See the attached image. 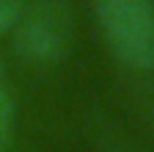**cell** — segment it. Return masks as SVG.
<instances>
[{
	"label": "cell",
	"instance_id": "1",
	"mask_svg": "<svg viewBox=\"0 0 154 152\" xmlns=\"http://www.w3.org/2000/svg\"><path fill=\"white\" fill-rule=\"evenodd\" d=\"M102 42L121 66L154 69V0H91Z\"/></svg>",
	"mask_w": 154,
	"mask_h": 152
},
{
	"label": "cell",
	"instance_id": "2",
	"mask_svg": "<svg viewBox=\"0 0 154 152\" xmlns=\"http://www.w3.org/2000/svg\"><path fill=\"white\" fill-rule=\"evenodd\" d=\"M69 11L61 3H38L25 8L17 28L11 31V47L17 58L28 66H52L63 61L69 50Z\"/></svg>",
	"mask_w": 154,
	"mask_h": 152
},
{
	"label": "cell",
	"instance_id": "3",
	"mask_svg": "<svg viewBox=\"0 0 154 152\" xmlns=\"http://www.w3.org/2000/svg\"><path fill=\"white\" fill-rule=\"evenodd\" d=\"M22 11H25L22 0H0V36H11Z\"/></svg>",
	"mask_w": 154,
	"mask_h": 152
},
{
	"label": "cell",
	"instance_id": "4",
	"mask_svg": "<svg viewBox=\"0 0 154 152\" xmlns=\"http://www.w3.org/2000/svg\"><path fill=\"white\" fill-rule=\"evenodd\" d=\"M11 127H14V100H11V94L0 86V149L8 141Z\"/></svg>",
	"mask_w": 154,
	"mask_h": 152
},
{
	"label": "cell",
	"instance_id": "5",
	"mask_svg": "<svg viewBox=\"0 0 154 152\" xmlns=\"http://www.w3.org/2000/svg\"><path fill=\"white\" fill-rule=\"evenodd\" d=\"M0 75H3V61H0Z\"/></svg>",
	"mask_w": 154,
	"mask_h": 152
}]
</instances>
